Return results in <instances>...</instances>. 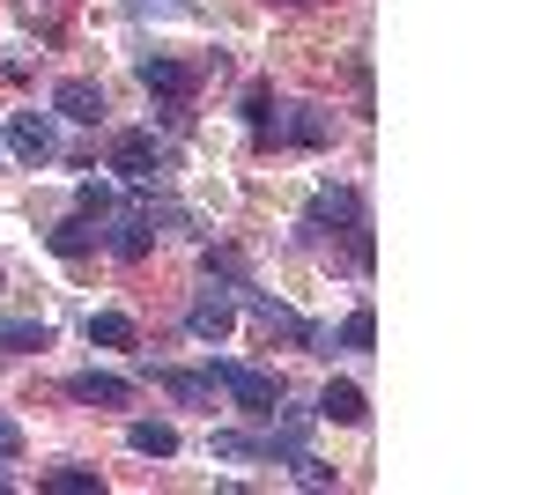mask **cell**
<instances>
[{"instance_id": "obj_1", "label": "cell", "mask_w": 555, "mask_h": 495, "mask_svg": "<svg viewBox=\"0 0 555 495\" xmlns=\"http://www.w3.org/2000/svg\"><path fill=\"white\" fill-rule=\"evenodd\" d=\"M215 392H222V400H237V407L245 414H274L282 407V377L274 370H253V363H215Z\"/></svg>"}, {"instance_id": "obj_2", "label": "cell", "mask_w": 555, "mask_h": 495, "mask_svg": "<svg viewBox=\"0 0 555 495\" xmlns=\"http://www.w3.org/2000/svg\"><path fill=\"white\" fill-rule=\"evenodd\" d=\"M104 222H112V237H104L112 259H127V266H133V259H149V251H156V222H164V214L141 200V207H112Z\"/></svg>"}, {"instance_id": "obj_3", "label": "cell", "mask_w": 555, "mask_h": 495, "mask_svg": "<svg viewBox=\"0 0 555 495\" xmlns=\"http://www.w3.org/2000/svg\"><path fill=\"white\" fill-rule=\"evenodd\" d=\"M112 170H119L127 185H156V170H164V141H156L149 126H133V133H112Z\"/></svg>"}, {"instance_id": "obj_4", "label": "cell", "mask_w": 555, "mask_h": 495, "mask_svg": "<svg viewBox=\"0 0 555 495\" xmlns=\"http://www.w3.org/2000/svg\"><path fill=\"white\" fill-rule=\"evenodd\" d=\"M52 148H60L52 112H8V156L15 164H52Z\"/></svg>"}, {"instance_id": "obj_5", "label": "cell", "mask_w": 555, "mask_h": 495, "mask_svg": "<svg viewBox=\"0 0 555 495\" xmlns=\"http://www.w3.org/2000/svg\"><path fill=\"white\" fill-rule=\"evenodd\" d=\"M230 326H237V296L208 282V289L193 296V311H185V333H193V340H215V348H222V340H230Z\"/></svg>"}, {"instance_id": "obj_6", "label": "cell", "mask_w": 555, "mask_h": 495, "mask_svg": "<svg viewBox=\"0 0 555 495\" xmlns=\"http://www.w3.org/2000/svg\"><path fill=\"white\" fill-rule=\"evenodd\" d=\"M311 230H341V237H363L371 222H363V200H356L348 185H326V193L311 200Z\"/></svg>"}, {"instance_id": "obj_7", "label": "cell", "mask_w": 555, "mask_h": 495, "mask_svg": "<svg viewBox=\"0 0 555 495\" xmlns=\"http://www.w3.org/2000/svg\"><path fill=\"white\" fill-rule=\"evenodd\" d=\"M52 112H60V119H75V126H104L112 104H104V89L89 82V75H67V82L52 89Z\"/></svg>"}, {"instance_id": "obj_8", "label": "cell", "mask_w": 555, "mask_h": 495, "mask_svg": "<svg viewBox=\"0 0 555 495\" xmlns=\"http://www.w3.org/2000/svg\"><path fill=\"white\" fill-rule=\"evenodd\" d=\"M141 89L164 96V104H185V96H193V67L171 60V52H156V60H141Z\"/></svg>"}, {"instance_id": "obj_9", "label": "cell", "mask_w": 555, "mask_h": 495, "mask_svg": "<svg viewBox=\"0 0 555 495\" xmlns=\"http://www.w3.org/2000/svg\"><path fill=\"white\" fill-rule=\"evenodd\" d=\"M282 141H297V148H326L334 141V112H319V104H289V119H274Z\"/></svg>"}, {"instance_id": "obj_10", "label": "cell", "mask_w": 555, "mask_h": 495, "mask_svg": "<svg viewBox=\"0 0 555 495\" xmlns=\"http://www.w3.org/2000/svg\"><path fill=\"white\" fill-rule=\"evenodd\" d=\"M245 311H253V318H259L267 333H289V340H304V348L319 340V326H304L289 303H274V296H259V289H245Z\"/></svg>"}, {"instance_id": "obj_11", "label": "cell", "mask_w": 555, "mask_h": 495, "mask_svg": "<svg viewBox=\"0 0 555 495\" xmlns=\"http://www.w3.org/2000/svg\"><path fill=\"white\" fill-rule=\"evenodd\" d=\"M67 392L89 400V407H127V400H133V385H127V377H112V370H75V377H67Z\"/></svg>"}, {"instance_id": "obj_12", "label": "cell", "mask_w": 555, "mask_h": 495, "mask_svg": "<svg viewBox=\"0 0 555 495\" xmlns=\"http://www.w3.org/2000/svg\"><path fill=\"white\" fill-rule=\"evenodd\" d=\"M319 414H326V421H341V429H356V421L371 414V400H363L356 385H341V377H334V385L319 392Z\"/></svg>"}, {"instance_id": "obj_13", "label": "cell", "mask_w": 555, "mask_h": 495, "mask_svg": "<svg viewBox=\"0 0 555 495\" xmlns=\"http://www.w3.org/2000/svg\"><path fill=\"white\" fill-rule=\"evenodd\" d=\"M156 385H164L171 400H185V407H208V400H215V377L208 370H156Z\"/></svg>"}, {"instance_id": "obj_14", "label": "cell", "mask_w": 555, "mask_h": 495, "mask_svg": "<svg viewBox=\"0 0 555 495\" xmlns=\"http://www.w3.org/2000/svg\"><path fill=\"white\" fill-rule=\"evenodd\" d=\"M44 340H52L44 318H0V348H8V355H38Z\"/></svg>"}, {"instance_id": "obj_15", "label": "cell", "mask_w": 555, "mask_h": 495, "mask_svg": "<svg viewBox=\"0 0 555 495\" xmlns=\"http://www.w3.org/2000/svg\"><path fill=\"white\" fill-rule=\"evenodd\" d=\"M127 444H133L141 458H171V452H178V429H171V421H133Z\"/></svg>"}, {"instance_id": "obj_16", "label": "cell", "mask_w": 555, "mask_h": 495, "mask_svg": "<svg viewBox=\"0 0 555 495\" xmlns=\"http://www.w3.org/2000/svg\"><path fill=\"white\" fill-rule=\"evenodd\" d=\"M89 340H96V348H133L141 333H133L127 311H89Z\"/></svg>"}, {"instance_id": "obj_17", "label": "cell", "mask_w": 555, "mask_h": 495, "mask_svg": "<svg viewBox=\"0 0 555 495\" xmlns=\"http://www.w3.org/2000/svg\"><path fill=\"white\" fill-rule=\"evenodd\" d=\"M44 489L52 495H104V473H89V466H52Z\"/></svg>"}, {"instance_id": "obj_18", "label": "cell", "mask_w": 555, "mask_h": 495, "mask_svg": "<svg viewBox=\"0 0 555 495\" xmlns=\"http://www.w3.org/2000/svg\"><path fill=\"white\" fill-rule=\"evenodd\" d=\"M112 207H119V193H112L104 178H82V185H75V214H82V222H104Z\"/></svg>"}, {"instance_id": "obj_19", "label": "cell", "mask_w": 555, "mask_h": 495, "mask_svg": "<svg viewBox=\"0 0 555 495\" xmlns=\"http://www.w3.org/2000/svg\"><path fill=\"white\" fill-rule=\"evenodd\" d=\"M245 126H253L259 141H274V89H267V82L245 89Z\"/></svg>"}, {"instance_id": "obj_20", "label": "cell", "mask_w": 555, "mask_h": 495, "mask_svg": "<svg viewBox=\"0 0 555 495\" xmlns=\"http://www.w3.org/2000/svg\"><path fill=\"white\" fill-rule=\"evenodd\" d=\"M371 340H378V318H371V311H348L341 318V348L348 355H371Z\"/></svg>"}, {"instance_id": "obj_21", "label": "cell", "mask_w": 555, "mask_h": 495, "mask_svg": "<svg viewBox=\"0 0 555 495\" xmlns=\"http://www.w3.org/2000/svg\"><path fill=\"white\" fill-rule=\"evenodd\" d=\"M89 245H96V237H89V222H82V214H75V222H60V230H52V251H60V259H82Z\"/></svg>"}, {"instance_id": "obj_22", "label": "cell", "mask_w": 555, "mask_h": 495, "mask_svg": "<svg viewBox=\"0 0 555 495\" xmlns=\"http://www.w3.org/2000/svg\"><path fill=\"white\" fill-rule=\"evenodd\" d=\"M208 452H215V458H259V444H253V437H237V429H215Z\"/></svg>"}, {"instance_id": "obj_23", "label": "cell", "mask_w": 555, "mask_h": 495, "mask_svg": "<svg viewBox=\"0 0 555 495\" xmlns=\"http://www.w3.org/2000/svg\"><path fill=\"white\" fill-rule=\"evenodd\" d=\"M289 466H297V481H304V489H334V466H326V458L297 452V458H289Z\"/></svg>"}, {"instance_id": "obj_24", "label": "cell", "mask_w": 555, "mask_h": 495, "mask_svg": "<svg viewBox=\"0 0 555 495\" xmlns=\"http://www.w3.org/2000/svg\"><path fill=\"white\" fill-rule=\"evenodd\" d=\"M208 274H222V282H237V289H245V259H237L230 245H215V251H208Z\"/></svg>"}, {"instance_id": "obj_25", "label": "cell", "mask_w": 555, "mask_h": 495, "mask_svg": "<svg viewBox=\"0 0 555 495\" xmlns=\"http://www.w3.org/2000/svg\"><path fill=\"white\" fill-rule=\"evenodd\" d=\"M23 452V421H8V414H0V458H15Z\"/></svg>"}, {"instance_id": "obj_26", "label": "cell", "mask_w": 555, "mask_h": 495, "mask_svg": "<svg viewBox=\"0 0 555 495\" xmlns=\"http://www.w3.org/2000/svg\"><path fill=\"white\" fill-rule=\"evenodd\" d=\"M8 489H15V481H8V473H0V495H8Z\"/></svg>"}, {"instance_id": "obj_27", "label": "cell", "mask_w": 555, "mask_h": 495, "mask_svg": "<svg viewBox=\"0 0 555 495\" xmlns=\"http://www.w3.org/2000/svg\"><path fill=\"white\" fill-rule=\"evenodd\" d=\"M297 8H304V0H297Z\"/></svg>"}]
</instances>
